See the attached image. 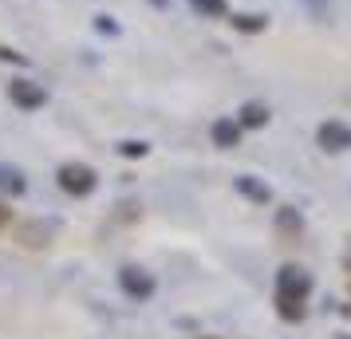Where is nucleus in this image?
Listing matches in <instances>:
<instances>
[{"mask_svg":"<svg viewBox=\"0 0 351 339\" xmlns=\"http://www.w3.org/2000/svg\"><path fill=\"white\" fill-rule=\"evenodd\" d=\"M308 292H312V276L304 273V268H296V264H285L276 273V312H280V320H288V323L304 320Z\"/></svg>","mask_w":351,"mask_h":339,"instance_id":"obj_1","label":"nucleus"},{"mask_svg":"<svg viewBox=\"0 0 351 339\" xmlns=\"http://www.w3.org/2000/svg\"><path fill=\"white\" fill-rule=\"evenodd\" d=\"M56 181H60V190L71 197H87L91 190H95V170L91 166H83V162H67V166H60V174H56Z\"/></svg>","mask_w":351,"mask_h":339,"instance_id":"obj_2","label":"nucleus"},{"mask_svg":"<svg viewBox=\"0 0 351 339\" xmlns=\"http://www.w3.org/2000/svg\"><path fill=\"white\" fill-rule=\"evenodd\" d=\"M8 99L16 103L20 111H36V107H44V87L40 83H32V79H12L8 83Z\"/></svg>","mask_w":351,"mask_h":339,"instance_id":"obj_3","label":"nucleus"},{"mask_svg":"<svg viewBox=\"0 0 351 339\" xmlns=\"http://www.w3.org/2000/svg\"><path fill=\"white\" fill-rule=\"evenodd\" d=\"M119 284H123V292L134 296V300H150V296H154V276L143 273V268H123Z\"/></svg>","mask_w":351,"mask_h":339,"instance_id":"obj_4","label":"nucleus"},{"mask_svg":"<svg viewBox=\"0 0 351 339\" xmlns=\"http://www.w3.org/2000/svg\"><path fill=\"white\" fill-rule=\"evenodd\" d=\"M319 146H324V150H348L351 127H343V123H324V127H319Z\"/></svg>","mask_w":351,"mask_h":339,"instance_id":"obj_5","label":"nucleus"},{"mask_svg":"<svg viewBox=\"0 0 351 339\" xmlns=\"http://www.w3.org/2000/svg\"><path fill=\"white\" fill-rule=\"evenodd\" d=\"M24 190H28V181H24V174H20L16 166H0V194L20 197Z\"/></svg>","mask_w":351,"mask_h":339,"instance_id":"obj_6","label":"nucleus"},{"mask_svg":"<svg viewBox=\"0 0 351 339\" xmlns=\"http://www.w3.org/2000/svg\"><path fill=\"white\" fill-rule=\"evenodd\" d=\"M213 142L225 146V150H229V146H237V142H241V127L233 123V118H221V123H213Z\"/></svg>","mask_w":351,"mask_h":339,"instance_id":"obj_7","label":"nucleus"},{"mask_svg":"<svg viewBox=\"0 0 351 339\" xmlns=\"http://www.w3.org/2000/svg\"><path fill=\"white\" fill-rule=\"evenodd\" d=\"M265 123H269V111H265V107H256V103H249V107L241 111L237 127H265Z\"/></svg>","mask_w":351,"mask_h":339,"instance_id":"obj_8","label":"nucleus"},{"mask_svg":"<svg viewBox=\"0 0 351 339\" xmlns=\"http://www.w3.org/2000/svg\"><path fill=\"white\" fill-rule=\"evenodd\" d=\"M237 190L245 197H253V201H269V186H261V181H253V178H237Z\"/></svg>","mask_w":351,"mask_h":339,"instance_id":"obj_9","label":"nucleus"},{"mask_svg":"<svg viewBox=\"0 0 351 339\" xmlns=\"http://www.w3.org/2000/svg\"><path fill=\"white\" fill-rule=\"evenodd\" d=\"M276 225L285 229V233H292V229L300 233V213H292V210H280V213H276Z\"/></svg>","mask_w":351,"mask_h":339,"instance_id":"obj_10","label":"nucleus"},{"mask_svg":"<svg viewBox=\"0 0 351 339\" xmlns=\"http://www.w3.org/2000/svg\"><path fill=\"white\" fill-rule=\"evenodd\" d=\"M193 4H197L202 12H209V16H217V12L225 8V0H193Z\"/></svg>","mask_w":351,"mask_h":339,"instance_id":"obj_11","label":"nucleus"},{"mask_svg":"<svg viewBox=\"0 0 351 339\" xmlns=\"http://www.w3.org/2000/svg\"><path fill=\"white\" fill-rule=\"evenodd\" d=\"M119 150H123V154H130V158H138V154H146V146H143V142H123Z\"/></svg>","mask_w":351,"mask_h":339,"instance_id":"obj_12","label":"nucleus"},{"mask_svg":"<svg viewBox=\"0 0 351 339\" xmlns=\"http://www.w3.org/2000/svg\"><path fill=\"white\" fill-rule=\"evenodd\" d=\"M237 28H245V32H256V28H261V20H256V16H237Z\"/></svg>","mask_w":351,"mask_h":339,"instance_id":"obj_13","label":"nucleus"},{"mask_svg":"<svg viewBox=\"0 0 351 339\" xmlns=\"http://www.w3.org/2000/svg\"><path fill=\"white\" fill-rule=\"evenodd\" d=\"M8 221H12V210H8V205H4V201H0V229L8 225Z\"/></svg>","mask_w":351,"mask_h":339,"instance_id":"obj_14","label":"nucleus"}]
</instances>
